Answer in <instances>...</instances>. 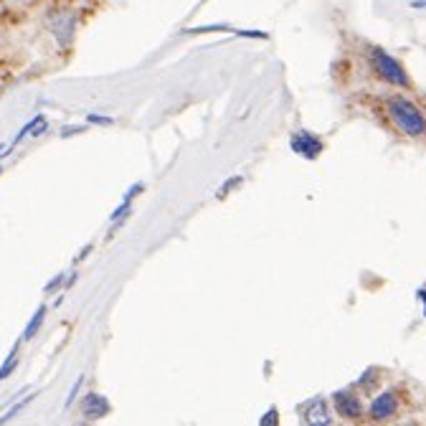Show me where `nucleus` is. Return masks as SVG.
Returning a JSON list of instances; mask_svg holds the SVG:
<instances>
[{
  "label": "nucleus",
  "mask_w": 426,
  "mask_h": 426,
  "mask_svg": "<svg viewBox=\"0 0 426 426\" xmlns=\"http://www.w3.org/2000/svg\"><path fill=\"white\" fill-rule=\"evenodd\" d=\"M388 115L394 120V125L401 132L411 137V140H419L426 134V117L421 115V109L406 99V96H388L386 99Z\"/></svg>",
  "instance_id": "f257e3e1"
},
{
  "label": "nucleus",
  "mask_w": 426,
  "mask_h": 426,
  "mask_svg": "<svg viewBox=\"0 0 426 426\" xmlns=\"http://www.w3.org/2000/svg\"><path fill=\"white\" fill-rule=\"evenodd\" d=\"M368 64L373 66L375 77L383 79L391 87H401V89L411 87V79H408L406 69L401 66V61L391 56L388 51H383L381 46H368Z\"/></svg>",
  "instance_id": "f03ea898"
},
{
  "label": "nucleus",
  "mask_w": 426,
  "mask_h": 426,
  "mask_svg": "<svg viewBox=\"0 0 426 426\" xmlns=\"http://www.w3.org/2000/svg\"><path fill=\"white\" fill-rule=\"evenodd\" d=\"M49 31H51V36L58 41L61 49L71 46L74 31H77V11H71V8H56V11H51V15H49Z\"/></svg>",
  "instance_id": "7ed1b4c3"
},
{
  "label": "nucleus",
  "mask_w": 426,
  "mask_h": 426,
  "mask_svg": "<svg viewBox=\"0 0 426 426\" xmlns=\"http://www.w3.org/2000/svg\"><path fill=\"white\" fill-rule=\"evenodd\" d=\"M399 394H396L394 388L391 391H383L381 396H375L373 403H370L368 408V421H386L391 419V416H396V411H399Z\"/></svg>",
  "instance_id": "20e7f679"
},
{
  "label": "nucleus",
  "mask_w": 426,
  "mask_h": 426,
  "mask_svg": "<svg viewBox=\"0 0 426 426\" xmlns=\"http://www.w3.org/2000/svg\"><path fill=\"white\" fill-rule=\"evenodd\" d=\"M332 406H335V411L340 413L345 421L361 419V413H363L361 399H358V394H356V391H350V388L332 394Z\"/></svg>",
  "instance_id": "39448f33"
},
{
  "label": "nucleus",
  "mask_w": 426,
  "mask_h": 426,
  "mask_svg": "<svg viewBox=\"0 0 426 426\" xmlns=\"http://www.w3.org/2000/svg\"><path fill=\"white\" fill-rule=\"evenodd\" d=\"M299 416L302 421L310 426H320V424H332V413H330V406H327V401L325 399H312L307 403L299 406Z\"/></svg>",
  "instance_id": "423d86ee"
},
{
  "label": "nucleus",
  "mask_w": 426,
  "mask_h": 426,
  "mask_svg": "<svg viewBox=\"0 0 426 426\" xmlns=\"http://www.w3.org/2000/svg\"><path fill=\"white\" fill-rule=\"evenodd\" d=\"M79 408H82V416L87 421H99L104 419L109 411H112V403H109L107 396L96 394V391H92V394H87L82 399V403H79Z\"/></svg>",
  "instance_id": "0eeeda50"
},
{
  "label": "nucleus",
  "mask_w": 426,
  "mask_h": 426,
  "mask_svg": "<svg viewBox=\"0 0 426 426\" xmlns=\"http://www.w3.org/2000/svg\"><path fill=\"white\" fill-rule=\"evenodd\" d=\"M292 150L297 155H302L305 160H315V158H320L322 155V140H320L318 134H312V132H297V134H292Z\"/></svg>",
  "instance_id": "6e6552de"
},
{
  "label": "nucleus",
  "mask_w": 426,
  "mask_h": 426,
  "mask_svg": "<svg viewBox=\"0 0 426 426\" xmlns=\"http://www.w3.org/2000/svg\"><path fill=\"white\" fill-rule=\"evenodd\" d=\"M44 320H46V305H41L39 310L33 312V318L28 320L26 330H23V337H20V340H33V337L39 335V330H41V325H44Z\"/></svg>",
  "instance_id": "1a4fd4ad"
},
{
  "label": "nucleus",
  "mask_w": 426,
  "mask_h": 426,
  "mask_svg": "<svg viewBox=\"0 0 426 426\" xmlns=\"http://www.w3.org/2000/svg\"><path fill=\"white\" fill-rule=\"evenodd\" d=\"M20 343H23V340H18V343L13 345V350L8 353V358H6V361H3V365H0V381H6L8 375H11V373H13V370H15V365H18Z\"/></svg>",
  "instance_id": "9d476101"
},
{
  "label": "nucleus",
  "mask_w": 426,
  "mask_h": 426,
  "mask_svg": "<svg viewBox=\"0 0 426 426\" xmlns=\"http://www.w3.org/2000/svg\"><path fill=\"white\" fill-rule=\"evenodd\" d=\"M33 399H36V394L26 396V399H23V401H18V403H15L13 408H8V411L3 413V416H0V424H8V421H11V419H15V416H18V413L23 411V408H26V406H28V403H31Z\"/></svg>",
  "instance_id": "9b49d317"
},
{
  "label": "nucleus",
  "mask_w": 426,
  "mask_h": 426,
  "mask_svg": "<svg viewBox=\"0 0 426 426\" xmlns=\"http://www.w3.org/2000/svg\"><path fill=\"white\" fill-rule=\"evenodd\" d=\"M41 120H44V115H36V117H31V120H28L26 125H23V127L18 130V134H15V140L11 142V150H13L15 145H20V142H23V137H26V134H31V130L36 127V125H39Z\"/></svg>",
  "instance_id": "f8f14e48"
},
{
  "label": "nucleus",
  "mask_w": 426,
  "mask_h": 426,
  "mask_svg": "<svg viewBox=\"0 0 426 426\" xmlns=\"http://www.w3.org/2000/svg\"><path fill=\"white\" fill-rule=\"evenodd\" d=\"M82 386H84V375H79V378H77V383H74V386H71L69 396H66V403H64L66 408H71V403H74V401H77V396H79V391H82Z\"/></svg>",
  "instance_id": "ddd939ff"
},
{
  "label": "nucleus",
  "mask_w": 426,
  "mask_h": 426,
  "mask_svg": "<svg viewBox=\"0 0 426 426\" xmlns=\"http://www.w3.org/2000/svg\"><path fill=\"white\" fill-rule=\"evenodd\" d=\"M64 280H66V272L56 274V277H54V280H51V282H49V284L44 287V292H46V294L56 292V289H58V287H61V282H64Z\"/></svg>",
  "instance_id": "4468645a"
},
{
  "label": "nucleus",
  "mask_w": 426,
  "mask_h": 426,
  "mask_svg": "<svg viewBox=\"0 0 426 426\" xmlns=\"http://www.w3.org/2000/svg\"><path fill=\"white\" fill-rule=\"evenodd\" d=\"M211 31H226V33H231L234 28H231V26H203V28H188L185 33H211Z\"/></svg>",
  "instance_id": "2eb2a0df"
},
{
  "label": "nucleus",
  "mask_w": 426,
  "mask_h": 426,
  "mask_svg": "<svg viewBox=\"0 0 426 426\" xmlns=\"http://www.w3.org/2000/svg\"><path fill=\"white\" fill-rule=\"evenodd\" d=\"M87 122H89V125H112V117H99V115H89L87 117Z\"/></svg>",
  "instance_id": "dca6fc26"
},
{
  "label": "nucleus",
  "mask_w": 426,
  "mask_h": 426,
  "mask_svg": "<svg viewBox=\"0 0 426 426\" xmlns=\"http://www.w3.org/2000/svg\"><path fill=\"white\" fill-rule=\"evenodd\" d=\"M239 183H242V178H229V180H226V185H223V188L216 193V196H218V198H223V196H226V193H229V188H236V185H239Z\"/></svg>",
  "instance_id": "f3484780"
},
{
  "label": "nucleus",
  "mask_w": 426,
  "mask_h": 426,
  "mask_svg": "<svg viewBox=\"0 0 426 426\" xmlns=\"http://www.w3.org/2000/svg\"><path fill=\"white\" fill-rule=\"evenodd\" d=\"M272 421H274V424L280 421V413H277V408H269L267 416H261V426H264V424H272Z\"/></svg>",
  "instance_id": "a211bd4d"
},
{
  "label": "nucleus",
  "mask_w": 426,
  "mask_h": 426,
  "mask_svg": "<svg viewBox=\"0 0 426 426\" xmlns=\"http://www.w3.org/2000/svg\"><path fill=\"white\" fill-rule=\"evenodd\" d=\"M408 6H411V8H426V0H411Z\"/></svg>",
  "instance_id": "6ab92c4d"
},
{
  "label": "nucleus",
  "mask_w": 426,
  "mask_h": 426,
  "mask_svg": "<svg viewBox=\"0 0 426 426\" xmlns=\"http://www.w3.org/2000/svg\"><path fill=\"white\" fill-rule=\"evenodd\" d=\"M3 150H6V145H3V142H0V153H3Z\"/></svg>",
  "instance_id": "aec40b11"
},
{
  "label": "nucleus",
  "mask_w": 426,
  "mask_h": 426,
  "mask_svg": "<svg viewBox=\"0 0 426 426\" xmlns=\"http://www.w3.org/2000/svg\"><path fill=\"white\" fill-rule=\"evenodd\" d=\"M13 3H23V0H13Z\"/></svg>",
  "instance_id": "412c9836"
},
{
  "label": "nucleus",
  "mask_w": 426,
  "mask_h": 426,
  "mask_svg": "<svg viewBox=\"0 0 426 426\" xmlns=\"http://www.w3.org/2000/svg\"><path fill=\"white\" fill-rule=\"evenodd\" d=\"M0 173H3V165H0Z\"/></svg>",
  "instance_id": "4be33fe9"
},
{
  "label": "nucleus",
  "mask_w": 426,
  "mask_h": 426,
  "mask_svg": "<svg viewBox=\"0 0 426 426\" xmlns=\"http://www.w3.org/2000/svg\"><path fill=\"white\" fill-rule=\"evenodd\" d=\"M69 3H74V0H69Z\"/></svg>",
  "instance_id": "5701e85b"
}]
</instances>
